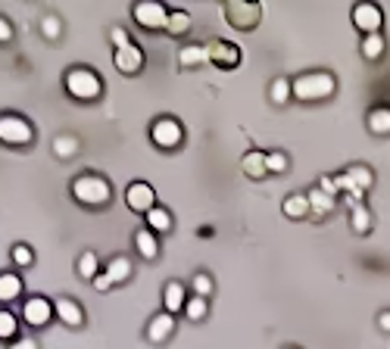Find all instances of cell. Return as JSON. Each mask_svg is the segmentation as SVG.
<instances>
[{
    "label": "cell",
    "instance_id": "6da1fadb",
    "mask_svg": "<svg viewBox=\"0 0 390 349\" xmlns=\"http://www.w3.org/2000/svg\"><path fill=\"white\" fill-rule=\"evenodd\" d=\"M294 87V97L303 103H312V100H325L337 91V78L331 72H306L300 78L290 81Z\"/></svg>",
    "mask_w": 390,
    "mask_h": 349
},
{
    "label": "cell",
    "instance_id": "7a4b0ae2",
    "mask_svg": "<svg viewBox=\"0 0 390 349\" xmlns=\"http://www.w3.org/2000/svg\"><path fill=\"white\" fill-rule=\"evenodd\" d=\"M72 196L78 203H85V206H107L109 196H113V188H109L107 178L85 172L72 181Z\"/></svg>",
    "mask_w": 390,
    "mask_h": 349
},
{
    "label": "cell",
    "instance_id": "3957f363",
    "mask_svg": "<svg viewBox=\"0 0 390 349\" xmlns=\"http://www.w3.org/2000/svg\"><path fill=\"white\" fill-rule=\"evenodd\" d=\"M66 91H69V97H75V100H97L100 91H103V81L94 69L75 66L66 72Z\"/></svg>",
    "mask_w": 390,
    "mask_h": 349
},
{
    "label": "cell",
    "instance_id": "277c9868",
    "mask_svg": "<svg viewBox=\"0 0 390 349\" xmlns=\"http://www.w3.org/2000/svg\"><path fill=\"white\" fill-rule=\"evenodd\" d=\"M34 137V128L28 125L22 115H0V141L10 144V147H25L32 144Z\"/></svg>",
    "mask_w": 390,
    "mask_h": 349
},
{
    "label": "cell",
    "instance_id": "5b68a950",
    "mask_svg": "<svg viewBox=\"0 0 390 349\" xmlns=\"http://www.w3.org/2000/svg\"><path fill=\"white\" fill-rule=\"evenodd\" d=\"M150 137H153V144L156 147H162V150H172V147H178L182 144V137H184V128L178 125L175 119H156L153 122V128H150Z\"/></svg>",
    "mask_w": 390,
    "mask_h": 349
},
{
    "label": "cell",
    "instance_id": "8992f818",
    "mask_svg": "<svg viewBox=\"0 0 390 349\" xmlns=\"http://www.w3.org/2000/svg\"><path fill=\"white\" fill-rule=\"evenodd\" d=\"M259 13H263L259 3H243V0H235V3L225 7V19L235 28H241V32H250V28L259 22Z\"/></svg>",
    "mask_w": 390,
    "mask_h": 349
},
{
    "label": "cell",
    "instance_id": "52a82bcc",
    "mask_svg": "<svg viewBox=\"0 0 390 349\" xmlns=\"http://www.w3.org/2000/svg\"><path fill=\"white\" fill-rule=\"evenodd\" d=\"M54 315H56L54 302L44 300V296H32V300H25V306H22V318H25L28 328H44Z\"/></svg>",
    "mask_w": 390,
    "mask_h": 349
},
{
    "label": "cell",
    "instance_id": "ba28073f",
    "mask_svg": "<svg viewBox=\"0 0 390 349\" xmlns=\"http://www.w3.org/2000/svg\"><path fill=\"white\" fill-rule=\"evenodd\" d=\"M131 16H135L138 25L144 28H166L169 25V10L162 7V3H138L135 10H131Z\"/></svg>",
    "mask_w": 390,
    "mask_h": 349
},
{
    "label": "cell",
    "instance_id": "9c48e42d",
    "mask_svg": "<svg viewBox=\"0 0 390 349\" xmlns=\"http://www.w3.org/2000/svg\"><path fill=\"white\" fill-rule=\"evenodd\" d=\"M353 22H356V28H362L365 34H381L384 13L375 3H356V7H353Z\"/></svg>",
    "mask_w": 390,
    "mask_h": 349
},
{
    "label": "cell",
    "instance_id": "30bf717a",
    "mask_svg": "<svg viewBox=\"0 0 390 349\" xmlns=\"http://www.w3.org/2000/svg\"><path fill=\"white\" fill-rule=\"evenodd\" d=\"M125 203H128V209H135V212H144V215H147L150 209L156 206V194H153V188H150V184L135 181V184H128Z\"/></svg>",
    "mask_w": 390,
    "mask_h": 349
},
{
    "label": "cell",
    "instance_id": "8fae6325",
    "mask_svg": "<svg viewBox=\"0 0 390 349\" xmlns=\"http://www.w3.org/2000/svg\"><path fill=\"white\" fill-rule=\"evenodd\" d=\"M113 60H116V69H119V72L135 75V72H141V66H144V50L138 47V44H125V47L116 50Z\"/></svg>",
    "mask_w": 390,
    "mask_h": 349
},
{
    "label": "cell",
    "instance_id": "7c38bea8",
    "mask_svg": "<svg viewBox=\"0 0 390 349\" xmlns=\"http://www.w3.org/2000/svg\"><path fill=\"white\" fill-rule=\"evenodd\" d=\"M209 60L222 69H235L241 63V50H237V44H228V41H213L209 44Z\"/></svg>",
    "mask_w": 390,
    "mask_h": 349
},
{
    "label": "cell",
    "instance_id": "4fadbf2b",
    "mask_svg": "<svg viewBox=\"0 0 390 349\" xmlns=\"http://www.w3.org/2000/svg\"><path fill=\"white\" fill-rule=\"evenodd\" d=\"M54 312H56V318H60L66 328H81V322H85L81 306L75 300H69V296H60V300L54 302Z\"/></svg>",
    "mask_w": 390,
    "mask_h": 349
},
{
    "label": "cell",
    "instance_id": "5bb4252c",
    "mask_svg": "<svg viewBox=\"0 0 390 349\" xmlns=\"http://www.w3.org/2000/svg\"><path fill=\"white\" fill-rule=\"evenodd\" d=\"M172 330H175V315H169V312H160V315L153 318V322L147 324V340L150 343H162L172 337Z\"/></svg>",
    "mask_w": 390,
    "mask_h": 349
},
{
    "label": "cell",
    "instance_id": "9a60e30c",
    "mask_svg": "<svg viewBox=\"0 0 390 349\" xmlns=\"http://www.w3.org/2000/svg\"><path fill=\"white\" fill-rule=\"evenodd\" d=\"M162 302H166V312H169V315L182 312L184 306H188V293H184V284H178V281L166 284V290H162Z\"/></svg>",
    "mask_w": 390,
    "mask_h": 349
},
{
    "label": "cell",
    "instance_id": "2e32d148",
    "mask_svg": "<svg viewBox=\"0 0 390 349\" xmlns=\"http://www.w3.org/2000/svg\"><path fill=\"white\" fill-rule=\"evenodd\" d=\"M22 296V278L13 271H3L0 275V302H13Z\"/></svg>",
    "mask_w": 390,
    "mask_h": 349
},
{
    "label": "cell",
    "instance_id": "e0dca14e",
    "mask_svg": "<svg viewBox=\"0 0 390 349\" xmlns=\"http://www.w3.org/2000/svg\"><path fill=\"white\" fill-rule=\"evenodd\" d=\"M200 63H209V47H203V44H188V47H182L178 66L191 69V66H200Z\"/></svg>",
    "mask_w": 390,
    "mask_h": 349
},
{
    "label": "cell",
    "instance_id": "ac0fdd59",
    "mask_svg": "<svg viewBox=\"0 0 390 349\" xmlns=\"http://www.w3.org/2000/svg\"><path fill=\"white\" fill-rule=\"evenodd\" d=\"M350 228L356 231V234H369L371 228V212L365 203H353L350 206Z\"/></svg>",
    "mask_w": 390,
    "mask_h": 349
},
{
    "label": "cell",
    "instance_id": "d6986e66",
    "mask_svg": "<svg viewBox=\"0 0 390 349\" xmlns=\"http://www.w3.org/2000/svg\"><path fill=\"white\" fill-rule=\"evenodd\" d=\"M306 196H310V212H312V215H318V218H322V215L334 212V196H328L325 190L312 188Z\"/></svg>",
    "mask_w": 390,
    "mask_h": 349
},
{
    "label": "cell",
    "instance_id": "ffe728a7",
    "mask_svg": "<svg viewBox=\"0 0 390 349\" xmlns=\"http://www.w3.org/2000/svg\"><path fill=\"white\" fill-rule=\"evenodd\" d=\"M369 131L371 135H390V106H375L369 113Z\"/></svg>",
    "mask_w": 390,
    "mask_h": 349
},
{
    "label": "cell",
    "instance_id": "44dd1931",
    "mask_svg": "<svg viewBox=\"0 0 390 349\" xmlns=\"http://www.w3.org/2000/svg\"><path fill=\"white\" fill-rule=\"evenodd\" d=\"M135 247H138V253H141L144 259H156V253H160V243H156V234H153L150 228L138 231V234H135Z\"/></svg>",
    "mask_w": 390,
    "mask_h": 349
},
{
    "label": "cell",
    "instance_id": "7402d4cb",
    "mask_svg": "<svg viewBox=\"0 0 390 349\" xmlns=\"http://www.w3.org/2000/svg\"><path fill=\"white\" fill-rule=\"evenodd\" d=\"M147 228L153 231V234H166V231H172V215L162 206H153L147 212Z\"/></svg>",
    "mask_w": 390,
    "mask_h": 349
},
{
    "label": "cell",
    "instance_id": "603a6c76",
    "mask_svg": "<svg viewBox=\"0 0 390 349\" xmlns=\"http://www.w3.org/2000/svg\"><path fill=\"white\" fill-rule=\"evenodd\" d=\"M281 209H284L288 218H303V215H310V196L306 194H290Z\"/></svg>",
    "mask_w": 390,
    "mask_h": 349
},
{
    "label": "cell",
    "instance_id": "cb8c5ba5",
    "mask_svg": "<svg viewBox=\"0 0 390 349\" xmlns=\"http://www.w3.org/2000/svg\"><path fill=\"white\" fill-rule=\"evenodd\" d=\"M384 50H387V44H384V34H365L362 38V56L365 60H381Z\"/></svg>",
    "mask_w": 390,
    "mask_h": 349
},
{
    "label": "cell",
    "instance_id": "d4e9b609",
    "mask_svg": "<svg viewBox=\"0 0 390 349\" xmlns=\"http://www.w3.org/2000/svg\"><path fill=\"white\" fill-rule=\"evenodd\" d=\"M107 275L113 278V284L128 281V278H131V262H128L125 256H113V259H109V265H107Z\"/></svg>",
    "mask_w": 390,
    "mask_h": 349
},
{
    "label": "cell",
    "instance_id": "484cf974",
    "mask_svg": "<svg viewBox=\"0 0 390 349\" xmlns=\"http://www.w3.org/2000/svg\"><path fill=\"white\" fill-rule=\"evenodd\" d=\"M241 166H243V172H247L250 178H263V174L269 172V166H266V153H256V150L243 156Z\"/></svg>",
    "mask_w": 390,
    "mask_h": 349
},
{
    "label": "cell",
    "instance_id": "4316f807",
    "mask_svg": "<svg viewBox=\"0 0 390 349\" xmlns=\"http://www.w3.org/2000/svg\"><path fill=\"white\" fill-rule=\"evenodd\" d=\"M78 275L88 278V281H94V278L100 275V259H97V253H81V259H78Z\"/></svg>",
    "mask_w": 390,
    "mask_h": 349
},
{
    "label": "cell",
    "instance_id": "83f0119b",
    "mask_svg": "<svg viewBox=\"0 0 390 349\" xmlns=\"http://www.w3.org/2000/svg\"><path fill=\"white\" fill-rule=\"evenodd\" d=\"M188 28H191V16L184 13V10H172V13H169V25H166L169 34H184Z\"/></svg>",
    "mask_w": 390,
    "mask_h": 349
},
{
    "label": "cell",
    "instance_id": "f1b7e54d",
    "mask_svg": "<svg viewBox=\"0 0 390 349\" xmlns=\"http://www.w3.org/2000/svg\"><path fill=\"white\" fill-rule=\"evenodd\" d=\"M54 153L60 156V159H69V156L78 153V141H75L72 135H60V137L54 141Z\"/></svg>",
    "mask_w": 390,
    "mask_h": 349
},
{
    "label": "cell",
    "instance_id": "f546056e",
    "mask_svg": "<svg viewBox=\"0 0 390 349\" xmlns=\"http://www.w3.org/2000/svg\"><path fill=\"white\" fill-rule=\"evenodd\" d=\"M16 330H19L16 315L7 309H0V340H16Z\"/></svg>",
    "mask_w": 390,
    "mask_h": 349
},
{
    "label": "cell",
    "instance_id": "4dcf8cb0",
    "mask_svg": "<svg viewBox=\"0 0 390 349\" xmlns=\"http://www.w3.org/2000/svg\"><path fill=\"white\" fill-rule=\"evenodd\" d=\"M206 312H209V306H206V300H203V296H191L188 306H184V315H188L191 322H203V318H206Z\"/></svg>",
    "mask_w": 390,
    "mask_h": 349
},
{
    "label": "cell",
    "instance_id": "1f68e13d",
    "mask_svg": "<svg viewBox=\"0 0 390 349\" xmlns=\"http://www.w3.org/2000/svg\"><path fill=\"white\" fill-rule=\"evenodd\" d=\"M290 94H294V87H290L288 78H275V81H272V87H269L272 103H288Z\"/></svg>",
    "mask_w": 390,
    "mask_h": 349
},
{
    "label": "cell",
    "instance_id": "d6a6232c",
    "mask_svg": "<svg viewBox=\"0 0 390 349\" xmlns=\"http://www.w3.org/2000/svg\"><path fill=\"white\" fill-rule=\"evenodd\" d=\"M347 174H350V178L362 190H369L371 184H375V174H371V168H365V166H350V168H347Z\"/></svg>",
    "mask_w": 390,
    "mask_h": 349
},
{
    "label": "cell",
    "instance_id": "836d02e7",
    "mask_svg": "<svg viewBox=\"0 0 390 349\" xmlns=\"http://www.w3.org/2000/svg\"><path fill=\"white\" fill-rule=\"evenodd\" d=\"M13 262H16V265H22V269H25V265H32V262H34L32 247H25V243H16V247H13Z\"/></svg>",
    "mask_w": 390,
    "mask_h": 349
},
{
    "label": "cell",
    "instance_id": "e575fe53",
    "mask_svg": "<svg viewBox=\"0 0 390 349\" xmlns=\"http://www.w3.org/2000/svg\"><path fill=\"white\" fill-rule=\"evenodd\" d=\"M209 293H213V278H209V275H197L194 278V296H203V300H206Z\"/></svg>",
    "mask_w": 390,
    "mask_h": 349
},
{
    "label": "cell",
    "instance_id": "d590c367",
    "mask_svg": "<svg viewBox=\"0 0 390 349\" xmlns=\"http://www.w3.org/2000/svg\"><path fill=\"white\" fill-rule=\"evenodd\" d=\"M41 28H44V38H60V19L56 16H44V22H41Z\"/></svg>",
    "mask_w": 390,
    "mask_h": 349
},
{
    "label": "cell",
    "instance_id": "8d00e7d4",
    "mask_svg": "<svg viewBox=\"0 0 390 349\" xmlns=\"http://www.w3.org/2000/svg\"><path fill=\"white\" fill-rule=\"evenodd\" d=\"M266 166H269V172H284V168H288V156L284 153H266Z\"/></svg>",
    "mask_w": 390,
    "mask_h": 349
},
{
    "label": "cell",
    "instance_id": "74e56055",
    "mask_svg": "<svg viewBox=\"0 0 390 349\" xmlns=\"http://www.w3.org/2000/svg\"><path fill=\"white\" fill-rule=\"evenodd\" d=\"M318 190H325L328 196H337V194H340V188H337V178H334V174H325L322 181H318Z\"/></svg>",
    "mask_w": 390,
    "mask_h": 349
},
{
    "label": "cell",
    "instance_id": "f35d334b",
    "mask_svg": "<svg viewBox=\"0 0 390 349\" xmlns=\"http://www.w3.org/2000/svg\"><path fill=\"white\" fill-rule=\"evenodd\" d=\"M109 38H113L116 50H119V47H125V44H131V41H128V34H125V28H113V34H109Z\"/></svg>",
    "mask_w": 390,
    "mask_h": 349
},
{
    "label": "cell",
    "instance_id": "ab89813d",
    "mask_svg": "<svg viewBox=\"0 0 390 349\" xmlns=\"http://www.w3.org/2000/svg\"><path fill=\"white\" fill-rule=\"evenodd\" d=\"M109 287H113V278H109L107 271H100V275L94 278V290H100L103 293V290H109Z\"/></svg>",
    "mask_w": 390,
    "mask_h": 349
},
{
    "label": "cell",
    "instance_id": "60d3db41",
    "mask_svg": "<svg viewBox=\"0 0 390 349\" xmlns=\"http://www.w3.org/2000/svg\"><path fill=\"white\" fill-rule=\"evenodd\" d=\"M10 349H38V343H34L32 337H19V340H13Z\"/></svg>",
    "mask_w": 390,
    "mask_h": 349
},
{
    "label": "cell",
    "instance_id": "b9f144b4",
    "mask_svg": "<svg viewBox=\"0 0 390 349\" xmlns=\"http://www.w3.org/2000/svg\"><path fill=\"white\" fill-rule=\"evenodd\" d=\"M10 38H13V25L0 16V41H10Z\"/></svg>",
    "mask_w": 390,
    "mask_h": 349
},
{
    "label": "cell",
    "instance_id": "7bdbcfd3",
    "mask_svg": "<svg viewBox=\"0 0 390 349\" xmlns=\"http://www.w3.org/2000/svg\"><path fill=\"white\" fill-rule=\"evenodd\" d=\"M378 328L390 334V312H381V315H378Z\"/></svg>",
    "mask_w": 390,
    "mask_h": 349
}]
</instances>
